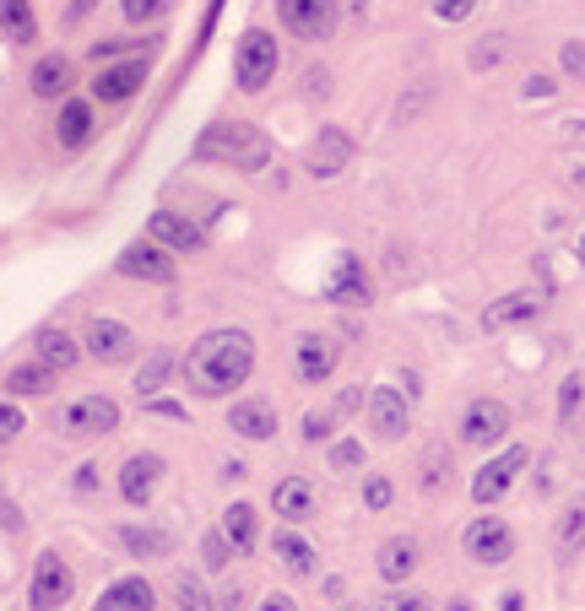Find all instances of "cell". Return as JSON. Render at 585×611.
I'll list each match as a JSON object with an SVG mask.
<instances>
[{"instance_id": "obj_16", "label": "cell", "mask_w": 585, "mask_h": 611, "mask_svg": "<svg viewBox=\"0 0 585 611\" xmlns=\"http://www.w3.org/2000/svg\"><path fill=\"white\" fill-rule=\"evenodd\" d=\"M336 363H342V347L331 341V336H299V379L304 384H321V379H331L336 373Z\"/></svg>"}, {"instance_id": "obj_33", "label": "cell", "mask_w": 585, "mask_h": 611, "mask_svg": "<svg viewBox=\"0 0 585 611\" xmlns=\"http://www.w3.org/2000/svg\"><path fill=\"white\" fill-rule=\"evenodd\" d=\"M169 373H174V358H169V352H158V358H147V363H141V373H136V390L152 401V395L163 390V379H169Z\"/></svg>"}, {"instance_id": "obj_31", "label": "cell", "mask_w": 585, "mask_h": 611, "mask_svg": "<svg viewBox=\"0 0 585 611\" xmlns=\"http://www.w3.org/2000/svg\"><path fill=\"white\" fill-rule=\"evenodd\" d=\"M271 552L282 557V568H288V574H310V568H315V547H310L299 531H277Z\"/></svg>"}, {"instance_id": "obj_35", "label": "cell", "mask_w": 585, "mask_h": 611, "mask_svg": "<svg viewBox=\"0 0 585 611\" xmlns=\"http://www.w3.org/2000/svg\"><path fill=\"white\" fill-rule=\"evenodd\" d=\"M174 596H180V611H212V596L201 590V579H191V574L174 585Z\"/></svg>"}, {"instance_id": "obj_43", "label": "cell", "mask_w": 585, "mask_h": 611, "mask_svg": "<svg viewBox=\"0 0 585 611\" xmlns=\"http://www.w3.org/2000/svg\"><path fill=\"white\" fill-rule=\"evenodd\" d=\"M304 438H310V444L331 438V417H325V412H310V417H304Z\"/></svg>"}, {"instance_id": "obj_48", "label": "cell", "mask_w": 585, "mask_h": 611, "mask_svg": "<svg viewBox=\"0 0 585 611\" xmlns=\"http://www.w3.org/2000/svg\"><path fill=\"white\" fill-rule=\"evenodd\" d=\"M98 488V471H93V466H87V471H76V492H93Z\"/></svg>"}, {"instance_id": "obj_36", "label": "cell", "mask_w": 585, "mask_h": 611, "mask_svg": "<svg viewBox=\"0 0 585 611\" xmlns=\"http://www.w3.org/2000/svg\"><path fill=\"white\" fill-rule=\"evenodd\" d=\"M174 0H120V11H126V22H152V17H163Z\"/></svg>"}, {"instance_id": "obj_32", "label": "cell", "mask_w": 585, "mask_h": 611, "mask_svg": "<svg viewBox=\"0 0 585 611\" xmlns=\"http://www.w3.org/2000/svg\"><path fill=\"white\" fill-rule=\"evenodd\" d=\"M575 552H585V498L570 503V514L559 525V557H575Z\"/></svg>"}, {"instance_id": "obj_10", "label": "cell", "mask_w": 585, "mask_h": 611, "mask_svg": "<svg viewBox=\"0 0 585 611\" xmlns=\"http://www.w3.org/2000/svg\"><path fill=\"white\" fill-rule=\"evenodd\" d=\"M82 347H87L93 363H126L130 352H136V336H130V325H120V319H93L87 336H82Z\"/></svg>"}, {"instance_id": "obj_20", "label": "cell", "mask_w": 585, "mask_h": 611, "mask_svg": "<svg viewBox=\"0 0 585 611\" xmlns=\"http://www.w3.org/2000/svg\"><path fill=\"white\" fill-rule=\"evenodd\" d=\"M331 304H369V282H364V265L353 254L336 260V276H331Z\"/></svg>"}, {"instance_id": "obj_17", "label": "cell", "mask_w": 585, "mask_h": 611, "mask_svg": "<svg viewBox=\"0 0 585 611\" xmlns=\"http://www.w3.org/2000/svg\"><path fill=\"white\" fill-rule=\"evenodd\" d=\"M158 477H163V460L158 455H130L126 471H120V492H126V503H152V492H158Z\"/></svg>"}, {"instance_id": "obj_2", "label": "cell", "mask_w": 585, "mask_h": 611, "mask_svg": "<svg viewBox=\"0 0 585 611\" xmlns=\"http://www.w3.org/2000/svg\"><path fill=\"white\" fill-rule=\"evenodd\" d=\"M195 157H201V163H234V168H245V174H260V168L271 163V141H266V130H256V124L223 120V124H206V130H201Z\"/></svg>"}, {"instance_id": "obj_18", "label": "cell", "mask_w": 585, "mask_h": 611, "mask_svg": "<svg viewBox=\"0 0 585 611\" xmlns=\"http://www.w3.org/2000/svg\"><path fill=\"white\" fill-rule=\"evenodd\" d=\"M537 314H542V293L520 287V293H510V298L488 304L483 325H488V330H510V325H526V319H537Z\"/></svg>"}, {"instance_id": "obj_9", "label": "cell", "mask_w": 585, "mask_h": 611, "mask_svg": "<svg viewBox=\"0 0 585 611\" xmlns=\"http://www.w3.org/2000/svg\"><path fill=\"white\" fill-rule=\"evenodd\" d=\"M505 433H510V406L505 401H472L466 406V417H461V438L466 444H505Z\"/></svg>"}, {"instance_id": "obj_44", "label": "cell", "mask_w": 585, "mask_h": 611, "mask_svg": "<svg viewBox=\"0 0 585 611\" xmlns=\"http://www.w3.org/2000/svg\"><path fill=\"white\" fill-rule=\"evenodd\" d=\"M564 70L585 81V44H564Z\"/></svg>"}, {"instance_id": "obj_40", "label": "cell", "mask_w": 585, "mask_h": 611, "mask_svg": "<svg viewBox=\"0 0 585 611\" xmlns=\"http://www.w3.org/2000/svg\"><path fill=\"white\" fill-rule=\"evenodd\" d=\"M575 406H581V379H564V395H559V423H575Z\"/></svg>"}, {"instance_id": "obj_46", "label": "cell", "mask_w": 585, "mask_h": 611, "mask_svg": "<svg viewBox=\"0 0 585 611\" xmlns=\"http://www.w3.org/2000/svg\"><path fill=\"white\" fill-rule=\"evenodd\" d=\"M93 6H98V0H71V11H65V28H76L82 17H93Z\"/></svg>"}, {"instance_id": "obj_39", "label": "cell", "mask_w": 585, "mask_h": 611, "mask_svg": "<svg viewBox=\"0 0 585 611\" xmlns=\"http://www.w3.org/2000/svg\"><path fill=\"white\" fill-rule=\"evenodd\" d=\"M331 466H336V471L364 466V444H353V438H347V444H336V449H331Z\"/></svg>"}, {"instance_id": "obj_7", "label": "cell", "mask_w": 585, "mask_h": 611, "mask_svg": "<svg viewBox=\"0 0 585 611\" xmlns=\"http://www.w3.org/2000/svg\"><path fill=\"white\" fill-rule=\"evenodd\" d=\"M520 471H526V449H520V444L499 449V460H488V466L472 477V498H477V503H499L505 492L516 488Z\"/></svg>"}, {"instance_id": "obj_25", "label": "cell", "mask_w": 585, "mask_h": 611, "mask_svg": "<svg viewBox=\"0 0 585 611\" xmlns=\"http://www.w3.org/2000/svg\"><path fill=\"white\" fill-rule=\"evenodd\" d=\"M223 536L234 542V552H239V557H245V552H256V542H260L256 509H250V503H234V509L223 514Z\"/></svg>"}, {"instance_id": "obj_23", "label": "cell", "mask_w": 585, "mask_h": 611, "mask_svg": "<svg viewBox=\"0 0 585 611\" xmlns=\"http://www.w3.org/2000/svg\"><path fill=\"white\" fill-rule=\"evenodd\" d=\"M412 568H418V542H412V536H390L386 547H380V579H386V585H401Z\"/></svg>"}, {"instance_id": "obj_42", "label": "cell", "mask_w": 585, "mask_h": 611, "mask_svg": "<svg viewBox=\"0 0 585 611\" xmlns=\"http://www.w3.org/2000/svg\"><path fill=\"white\" fill-rule=\"evenodd\" d=\"M364 503H369V509H386V503H390V482H386V477H369V482H364Z\"/></svg>"}, {"instance_id": "obj_11", "label": "cell", "mask_w": 585, "mask_h": 611, "mask_svg": "<svg viewBox=\"0 0 585 611\" xmlns=\"http://www.w3.org/2000/svg\"><path fill=\"white\" fill-rule=\"evenodd\" d=\"M141 87H147V55H141V61H120L93 76V98H98V103H126Z\"/></svg>"}, {"instance_id": "obj_14", "label": "cell", "mask_w": 585, "mask_h": 611, "mask_svg": "<svg viewBox=\"0 0 585 611\" xmlns=\"http://www.w3.org/2000/svg\"><path fill=\"white\" fill-rule=\"evenodd\" d=\"M147 233H152V244L180 249V254H195V249H206V233L195 228L191 217H180V211H152Z\"/></svg>"}, {"instance_id": "obj_12", "label": "cell", "mask_w": 585, "mask_h": 611, "mask_svg": "<svg viewBox=\"0 0 585 611\" xmlns=\"http://www.w3.org/2000/svg\"><path fill=\"white\" fill-rule=\"evenodd\" d=\"M407 395L401 390H390V384H375L369 390V428L380 433L386 444H396V438H407Z\"/></svg>"}, {"instance_id": "obj_28", "label": "cell", "mask_w": 585, "mask_h": 611, "mask_svg": "<svg viewBox=\"0 0 585 611\" xmlns=\"http://www.w3.org/2000/svg\"><path fill=\"white\" fill-rule=\"evenodd\" d=\"M120 547L136 552V557H169L174 536L169 531H147V525H120Z\"/></svg>"}, {"instance_id": "obj_3", "label": "cell", "mask_w": 585, "mask_h": 611, "mask_svg": "<svg viewBox=\"0 0 585 611\" xmlns=\"http://www.w3.org/2000/svg\"><path fill=\"white\" fill-rule=\"evenodd\" d=\"M271 76H277V39L250 28V33L239 39V50H234V81H239L245 92H260Z\"/></svg>"}, {"instance_id": "obj_34", "label": "cell", "mask_w": 585, "mask_h": 611, "mask_svg": "<svg viewBox=\"0 0 585 611\" xmlns=\"http://www.w3.org/2000/svg\"><path fill=\"white\" fill-rule=\"evenodd\" d=\"M201 557H206V568H228V563H234L239 552H234V542H228L223 531H212V536L201 542Z\"/></svg>"}, {"instance_id": "obj_24", "label": "cell", "mask_w": 585, "mask_h": 611, "mask_svg": "<svg viewBox=\"0 0 585 611\" xmlns=\"http://www.w3.org/2000/svg\"><path fill=\"white\" fill-rule=\"evenodd\" d=\"M0 33H6L11 44H33V39H39L33 0H0Z\"/></svg>"}, {"instance_id": "obj_21", "label": "cell", "mask_w": 585, "mask_h": 611, "mask_svg": "<svg viewBox=\"0 0 585 611\" xmlns=\"http://www.w3.org/2000/svg\"><path fill=\"white\" fill-rule=\"evenodd\" d=\"M152 601H158V596H152V585L130 574V579H115V585L104 590L98 611H152Z\"/></svg>"}, {"instance_id": "obj_30", "label": "cell", "mask_w": 585, "mask_h": 611, "mask_svg": "<svg viewBox=\"0 0 585 611\" xmlns=\"http://www.w3.org/2000/svg\"><path fill=\"white\" fill-rule=\"evenodd\" d=\"M39 363H50L55 373H65V368L82 363V347H76L65 330H44V336H39Z\"/></svg>"}, {"instance_id": "obj_29", "label": "cell", "mask_w": 585, "mask_h": 611, "mask_svg": "<svg viewBox=\"0 0 585 611\" xmlns=\"http://www.w3.org/2000/svg\"><path fill=\"white\" fill-rule=\"evenodd\" d=\"M65 87H71V61L65 55H44V61L33 65V92L39 98H61Z\"/></svg>"}, {"instance_id": "obj_8", "label": "cell", "mask_w": 585, "mask_h": 611, "mask_svg": "<svg viewBox=\"0 0 585 611\" xmlns=\"http://www.w3.org/2000/svg\"><path fill=\"white\" fill-rule=\"evenodd\" d=\"M71 590H76V579H71V568H65L61 557H55V552L39 557V568H33V590H28L33 611H61L65 601H71Z\"/></svg>"}, {"instance_id": "obj_27", "label": "cell", "mask_w": 585, "mask_h": 611, "mask_svg": "<svg viewBox=\"0 0 585 611\" xmlns=\"http://www.w3.org/2000/svg\"><path fill=\"white\" fill-rule=\"evenodd\" d=\"M6 390H11V395H50V390H55V368L33 358V363H22V368L6 373Z\"/></svg>"}, {"instance_id": "obj_15", "label": "cell", "mask_w": 585, "mask_h": 611, "mask_svg": "<svg viewBox=\"0 0 585 611\" xmlns=\"http://www.w3.org/2000/svg\"><path fill=\"white\" fill-rule=\"evenodd\" d=\"M304 163H310V174H315V179H336V174L353 163V141H347V130H321Z\"/></svg>"}, {"instance_id": "obj_22", "label": "cell", "mask_w": 585, "mask_h": 611, "mask_svg": "<svg viewBox=\"0 0 585 611\" xmlns=\"http://www.w3.org/2000/svg\"><path fill=\"white\" fill-rule=\"evenodd\" d=\"M271 509H277L282 520H310L315 488H310L304 477H288V482H277V492H271Z\"/></svg>"}, {"instance_id": "obj_4", "label": "cell", "mask_w": 585, "mask_h": 611, "mask_svg": "<svg viewBox=\"0 0 585 611\" xmlns=\"http://www.w3.org/2000/svg\"><path fill=\"white\" fill-rule=\"evenodd\" d=\"M336 0H277V17H282V28L293 33V39H325L331 28H336Z\"/></svg>"}, {"instance_id": "obj_26", "label": "cell", "mask_w": 585, "mask_h": 611, "mask_svg": "<svg viewBox=\"0 0 585 611\" xmlns=\"http://www.w3.org/2000/svg\"><path fill=\"white\" fill-rule=\"evenodd\" d=\"M55 130H61V146H87L93 141V109H87V98H71L61 109V120H55Z\"/></svg>"}, {"instance_id": "obj_47", "label": "cell", "mask_w": 585, "mask_h": 611, "mask_svg": "<svg viewBox=\"0 0 585 611\" xmlns=\"http://www.w3.org/2000/svg\"><path fill=\"white\" fill-rule=\"evenodd\" d=\"M260 611H299V607H293V596H266Z\"/></svg>"}, {"instance_id": "obj_49", "label": "cell", "mask_w": 585, "mask_h": 611, "mask_svg": "<svg viewBox=\"0 0 585 611\" xmlns=\"http://www.w3.org/2000/svg\"><path fill=\"white\" fill-rule=\"evenodd\" d=\"M152 412H158V417H174V423H180V417H185V412H180V406H174V401H152Z\"/></svg>"}, {"instance_id": "obj_13", "label": "cell", "mask_w": 585, "mask_h": 611, "mask_svg": "<svg viewBox=\"0 0 585 611\" xmlns=\"http://www.w3.org/2000/svg\"><path fill=\"white\" fill-rule=\"evenodd\" d=\"M120 276L130 282H174V260H169V249L163 244H130L120 249Z\"/></svg>"}, {"instance_id": "obj_41", "label": "cell", "mask_w": 585, "mask_h": 611, "mask_svg": "<svg viewBox=\"0 0 585 611\" xmlns=\"http://www.w3.org/2000/svg\"><path fill=\"white\" fill-rule=\"evenodd\" d=\"M17 433H22V412L11 401H0V444H11Z\"/></svg>"}, {"instance_id": "obj_5", "label": "cell", "mask_w": 585, "mask_h": 611, "mask_svg": "<svg viewBox=\"0 0 585 611\" xmlns=\"http://www.w3.org/2000/svg\"><path fill=\"white\" fill-rule=\"evenodd\" d=\"M120 428V406L109 395H82L65 406V433L71 438H104V433Z\"/></svg>"}, {"instance_id": "obj_6", "label": "cell", "mask_w": 585, "mask_h": 611, "mask_svg": "<svg viewBox=\"0 0 585 611\" xmlns=\"http://www.w3.org/2000/svg\"><path fill=\"white\" fill-rule=\"evenodd\" d=\"M461 547H466L472 563H510L516 531H510V520H472L466 536H461Z\"/></svg>"}, {"instance_id": "obj_45", "label": "cell", "mask_w": 585, "mask_h": 611, "mask_svg": "<svg viewBox=\"0 0 585 611\" xmlns=\"http://www.w3.org/2000/svg\"><path fill=\"white\" fill-rule=\"evenodd\" d=\"M526 98H553V76H531V81H526Z\"/></svg>"}, {"instance_id": "obj_19", "label": "cell", "mask_w": 585, "mask_h": 611, "mask_svg": "<svg viewBox=\"0 0 585 611\" xmlns=\"http://www.w3.org/2000/svg\"><path fill=\"white\" fill-rule=\"evenodd\" d=\"M228 428L239 433V438L266 444V438L277 433V406H271V401H239V406L228 412Z\"/></svg>"}, {"instance_id": "obj_38", "label": "cell", "mask_w": 585, "mask_h": 611, "mask_svg": "<svg viewBox=\"0 0 585 611\" xmlns=\"http://www.w3.org/2000/svg\"><path fill=\"white\" fill-rule=\"evenodd\" d=\"M477 11V0H434V17L440 22H466Z\"/></svg>"}, {"instance_id": "obj_37", "label": "cell", "mask_w": 585, "mask_h": 611, "mask_svg": "<svg viewBox=\"0 0 585 611\" xmlns=\"http://www.w3.org/2000/svg\"><path fill=\"white\" fill-rule=\"evenodd\" d=\"M434 601L429 596H418V590H407V596H386V601H375L369 611H429Z\"/></svg>"}, {"instance_id": "obj_51", "label": "cell", "mask_w": 585, "mask_h": 611, "mask_svg": "<svg viewBox=\"0 0 585 611\" xmlns=\"http://www.w3.org/2000/svg\"><path fill=\"white\" fill-rule=\"evenodd\" d=\"M347 611H358V607H347Z\"/></svg>"}, {"instance_id": "obj_50", "label": "cell", "mask_w": 585, "mask_h": 611, "mask_svg": "<svg viewBox=\"0 0 585 611\" xmlns=\"http://www.w3.org/2000/svg\"><path fill=\"white\" fill-rule=\"evenodd\" d=\"M581 260H585V233H581Z\"/></svg>"}, {"instance_id": "obj_1", "label": "cell", "mask_w": 585, "mask_h": 611, "mask_svg": "<svg viewBox=\"0 0 585 611\" xmlns=\"http://www.w3.org/2000/svg\"><path fill=\"white\" fill-rule=\"evenodd\" d=\"M256 368V341L245 330H206L185 358V384L195 395L217 401V395H234Z\"/></svg>"}]
</instances>
